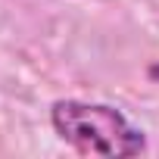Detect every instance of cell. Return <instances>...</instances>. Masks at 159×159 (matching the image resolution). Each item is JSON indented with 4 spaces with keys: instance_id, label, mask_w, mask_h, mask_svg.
Wrapping results in <instances>:
<instances>
[{
    "instance_id": "1",
    "label": "cell",
    "mask_w": 159,
    "mask_h": 159,
    "mask_svg": "<svg viewBox=\"0 0 159 159\" xmlns=\"http://www.w3.org/2000/svg\"><path fill=\"white\" fill-rule=\"evenodd\" d=\"M53 134L81 156L103 159H131L147 153V134L137 128L119 106L59 97L50 103Z\"/></svg>"
}]
</instances>
